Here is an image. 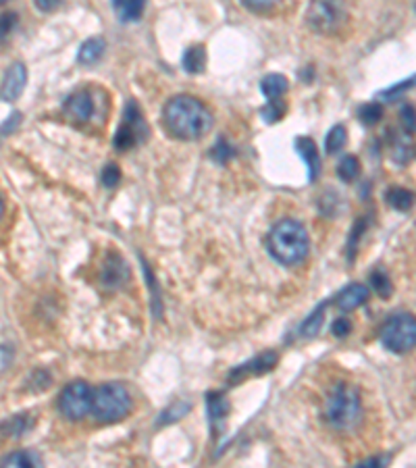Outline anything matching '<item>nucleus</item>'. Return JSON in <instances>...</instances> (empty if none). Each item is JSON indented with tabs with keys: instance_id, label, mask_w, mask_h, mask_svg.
Here are the masks:
<instances>
[{
	"instance_id": "nucleus-14",
	"label": "nucleus",
	"mask_w": 416,
	"mask_h": 468,
	"mask_svg": "<svg viewBox=\"0 0 416 468\" xmlns=\"http://www.w3.org/2000/svg\"><path fill=\"white\" fill-rule=\"evenodd\" d=\"M127 277V269L123 264V260L119 256H111L107 260V267H105V273H102V283L107 288H117L125 281Z\"/></svg>"
},
{
	"instance_id": "nucleus-28",
	"label": "nucleus",
	"mask_w": 416,
	"mask_h": 468,
	"mask_svg": "<svg viewBox=\"0 0 416 468\" xmlns=\"http://www.w3.org/2000/svg\"><path fill=\"white\" fill-rule=\"evenodd\" d=\"M2 464H6V467H36V458L28 452H15V454L6 456L2 460Z\"/></svg>"
},
{
	"instance_id": "nucleus-30",
	"label": "nucleus",
	"mask_w": 416,
	"mask_h": 468,
	"mask_svg": "<svg viewBox=\"0 0 416 468\" xmlns=\"http://www.w3.org/2000/svg\"><path fill=\"white\" fill-rule=\"evenodd\" d=\"M415 86H416V75L415 77H410V79H404V81H400V83L391 86L389 90H383V92H381V96H383V98H396V96L404 94L406 90H412Z\"/></svg>"
},
{
	"instance_id": "nucleus-7",
	"label": "nucleus",
	"mask_w": 416,
	"mask_h": 468,
	"mask_svg": "<svg viewBox=\"0 0 416 468\" xmlns=\"http://www.w3.org/2000/svg\"><path fill=\"white\" fill-rule=\"evenodd\" d=\"M92 397H94V392L88 383L73 381L63 390V394L59 397V408L65 419L81 421L83 416L92 412Z\"/></svg>"
},
{
	"instance_id": "nucleus-10",
	"label": "nucleus",
	"mask_w": 416,
	"mask_h": 468,
	"mask_svg": "<svg viewBox=\"0 0 416 468\" xmlns=\"http://www.w3.org/2000/svg\"><path fill=\"white\" fill-rule=\"evenodd\" d=\"M65 112L71 121L76 123H85L92 112H94V103H92V96L88 92H77L73 96L67 98L65 103Z\"/></svg>"
},
{
	"instance_id": "nucleus-5",
	"label": "nucleus",
	"mask_w": 416,
	"mask_h": 468,
	"mask_svg": "<svg viewBox=\"0 0 416 468\" xmlns=\"http://www.w3.org/2000/svg\"><path fill=\"white\" fill-rule=\"evenodd\" d=\"M381 344L396 352L404 354L416 346V319L412 315L400 312L393 315L381 329Z\"/></svg>"
},
{
	"instance_id": "nucleus-3",
	"label": "nucleus",
	"mask_w": 416,
	"mask_h": 468,
	"mask_svg": "<svg viewBox=\"0 0 416 468\" xmlns=\"http://www.w3.org/2000/svg\"><path fill=\"white\" fill-rule=\"evenodd\" d=\"M325 419L338 431H352L362 416V402L356 387L350 383H338L325 399Z\"/></svg>"
},
{
	"instance_id": "nucleus-34",
	"label": "nucleus",
	"mask_w": 416,
	"mask_h": 468,
	"mask_svg": "<svg viewBox=\"0 0 416 468\" xmlns=\"http://www.w3.org/2000/svg\"><path fill=\"white\" fill-rule=\"evenodd\" d=\"M248 8H252V11H266V8H271L273 4H277L279 0H242Z\"/></svg>"
},
{
	"instance_id": "nucleus-17",
	"label": "nucleus",
	"mask_w": 416,
	"mask_h": 468,
	"mask_svg": "<svg viewBox=\"0 0 416 468\" xmlns=\"http://www.w3.org/2000/svg\"><path fill=\"white\" fill-rule=\"evenodd\" d=\"M206 406H208V416H210V423H213V427H215V431L219 429V423H223L225 421V416H227V399L221 396V394H208L206 396Z\"/></svg>"
},
{
	"instance_id": "nucleus-37",
	"label": "nucleus",
	"mask_w": 416,
	"mask_h": 468,
	"mask_svg": "<svg viewBox=\"0 0 416 468\" xmlns=\"http://www.w3.org/2000/svg\"><path fill=\"white\" fill-rule=\"evenodd\" d=\"M19 121H21V115H19V112H15V115H13V119H11V121H6V123L2 125V131H4V134H6V131L11 134V131H13V129L19 125Z\"/></svg>"
},
{
	"instance_id": "nucleus-2",
	"label": "nucleus",
	"mask_w": 416,
	"mask_h": 468,
	"mask_svg": "<svg viewBox=\"0 0 416 468\" xmlns=\"http://www.w3.org/2000/svg\"><path fill=\"white\" fill-rule=\"evenodd\" d=\"M268 250L281 264H298L308 256L310 240L298 221H279L268 233Z\"/></svg>"
},
{
	"instance_id": "nucleus-39",
	"label": "nucleus",
	"mask_w": 416,
	"mask_h": 468,
	"mask_svg": "<svg viewBox=\"0 0 416 468\" xmlns=\"http://www.w3.org/2000/svg\"><path fill=\"white\" fill-rule=\"evenodd\" d=\"M2 211H4V206H2V200H0V216H2Z\"/></svg>"
},
{
	"instance_id": "nucleus-19",
	"label": "nucleus",
	"mask_w": 416,
	"mask_h": 468,
	"mask_svg": "<svg viewBox=\"0 0 416 468\" xmlns=\"http://www.w3.org/2000/svg\"><path fill=\"white\" fill-rule=\"evenodd\" d=\"M415 200L416 196L410 189H406V187H391V189L387 192V202H389V206L396 209V211H408V209H412V206H415Z\"/></svg>"
},
{
	"instance_id": "nucleus-22",
	"label": "nucleus",
	"mask_w": 416,
	"mask_h": 468,
	"mask_svg": "<svg viewBox=\"0 0 416 468\" xmlns=\"http://www.w3.org/2000/svg\"><path fill=\"white\" fill-rule=\"evenodd\" d=\"M325 308H327V304H321L306 321H304L302 329H300V333H302V337H314L319 331H321V324H323V317H325Z\"/></svg>"
},
{
	"instance_id": "nucleus-12",
	"label": "nucleus",
	"mask_w": 416,
	"mask_h": 468,
	"mask_svg": "<svg viewBox=\"0 0 416 468\" xmlns=\"http://www.w3.org/2000/svg\"><path fill=\"white\" fill-rule=\"evenodd\" d=\"M296 150L304 158V163L308 165V180L316 181L319 173H321V158H319V150H316L314 142L308 140V138H298L296 140Z\"/></svg>"
},
{
	"instance_id": "nucleus-36",
	"label": "nucleus",
	"mask_w": 416,
	"mask_h": 468,
	"mask_svg": "<svg viewBox=\"0 0 416 468\" xmlns=\"http://www.w3.org/2000/svg\"><path fill=\"white\" fill-rule=\"evenodd\" d=\"M59 4H61V0H36V6H38L40 11H44V13L54 11Z\"/></svg>"
},
{
	"instance_id": "nucleus-31",
	"label": "nucleus",
	"mask_w": 416,
	"mask_h": 468,
	"mask_svg": "<svg viewBox=\"0 0 416 468\" xmlns=\"http://www.w3.org/2000/svg\"><path fill=\"white\" fill-rule=\"evenodd\" d=\"M233 154H235V150H233L227 142H219V144L213 148V152H210V156H213L217 163H221V165H225L229 158H233Z\"/></svg>"
},
{
	"instance_id": "nucleus-40",
	"label": "nucleus",
	"mask_w": 416,
	"mask_h": 468,
	"mask_svg": "<svg viewBox=\"0 0 416 468\" xmlns=\"http://www.w3.org/2000/svg\"><path fill=\"white\" fill-rule=\"evenodd\" d=\"M4 2H6V0H0V4H4Z\"/></svg>"
},
{
	"instance_id": "nucleus-32",
	"label": "nucleus",
	"mask_w": 416,
	"mask_h": 468,
	"mask_svg": "<svg viewBox=\"0 0 416 468\" xmlns=\"http://www.w3.org/2000/svg\"><path fill=\"white\" fill-rule=\"evenodd\" d=\"M119 181H121V171H119V167L117 165H107L105 167V171H102V183L107 185V187H114V185H119Z\"/></svg>"
},
{
	"instance_id": "nucleus-25",
	"label": "nucleus",
	"mask_w": 416,
	"mask_h": 468,
	"mask_svg": "<svg viewBox=\"0 0 416 468\" xmlns=\"http://www.w3.org/2000/svg\"><path fill=\"white\" fill-rule=\"evenodd\" d=\"M358 117L364 125H375L381 121L383 117V107L379 103H369V105H362L358 110Z\"/></svg>"
},
{
	"instance_id": "nucleus-1",
	"label": "nucleus",
	"mask_w": 416,
	"mask_h": 468,
	"mask_svg": "<svg viewBox=\"0 0 416 468\" xmlns=\"http://www.w3.org/2000/svg\"><path fill=\"white\" fill-rule=\"evenodd\" d=\"M167 129L182 140H200L213 127V115L200 100L191 96H175L165 107Z\"/></svg>"
},
{
	"instance_id": "nucleus-13",
	"label": "nucleus",
	"mask_w": 416,
	"mask_h": 468,
	"mask_svg": "<svg viewBox=\"0 0 416 468\" xmlns=\"http://www.w3.org/2000/svg\"><path fill=\"white\" fill-rule=\"evenodd\" d=\"M367 300H369V289L364 288L362 283H350L340 293L338 306L343 312H350V310H356L358 306H362Z\"/></svg>"
},
{
	"instance_id": "nucleus-15",
	"label": "nucleus",
	"mask_w": 416,
	"mask_h": 468,
	"mask_svg": "<svg viewBox=\"0 0 416 468\" xmlns=\"http://www.w3.org/2000/svg\"><path fill=\"white\" fill-rule=\"evenodd\" d=\"M113 6L123 21H138L144 15L146 0H113Z\"/></svg>"
},
{
	"instance_id": "nucleus-23",
	"label": "nucleus",
	"mask_w": 416,
	"mask_h": 468,
	"mask_svg": "<svg viewBox=\"0 0 416 468\" xmlns=\"http://www.w3.org/2000/svg\"><path fill=\"white\" fill-rule=\"evenodd\" d=\"M345 142H347L345 127H343V125H335V127L327 134V138H325V150H327L329 154H335V152H340L341 148L345 146Z\"/></svg>"
},
{
	"instance_id": "nucleus-9",
	"label": "nucleus",
	"mask_w": 416,
	"mask_h": 468,
	"mask_svg": "<svg viewBox=\"0 0 416 468\" xmlns=\"http://www.w3.org/2000/svg\"><path fill=\"white\" fill-rule=\"evenodd\" d=\"M25 81H28L25 65L15 63L13 67H8V71L4 75V81H2V88H0V98L6 100V103L17 100L21 96L23 88H25Z\"/></svg>"
},
{
	"instance_id": "nucleus-20",
	"label": "nucleus",
	"mask_w": 416,
	"mask_h": 468,
	"mask_svg": "<svg viewBox=\"0 0 416 468\" xmlns=\"http://www.w3.org/2000/svg\"><path fill=\"white\" fill-rule=\"evenodd\" d=\"M206 65V52L202 46H191L184 54V67L188 73H200Z\"/></svg>"
},
{
	"instance_id": "nucleus-35",
	"label": "nucleus",
	"mask_w": 416,
	"mask_h": 468,
	"mask_svg": "<svg viewBox=\"0 0 416 468\" xmlns=\"http://www.w3.org/2000/svg\"><path fill=\"white\" fill-rule=\"evenodd\" d=\"M350 331H352V323H350L345 317H341V319H338V321L333 323V333H335L338 337H345Z\"/></svg>"
},
{
	"instance_id": "nucleus-6",
	"label": "nucleus",
	"mask_w": 416,
	"mask_h": 468,
	"mask_svg": "<svg viewBox=\"0 0 416 468\" xmlns=\"http://www.w3.org/2000/svg\"><path fill=\"white\" fill-rule=\"evenodd\" d=\"M308 25L319 34L338 32L345 19L343 0H312L308 6Z\"/></svg>"
},
{
	"instance_id": "nucleus-38",
	"label": "nucleus",
	"mask_w": 416,
	"mask_h": 468,
	"mask_svg": "<svg viewBox=\"0 0 416 468\" xmlns=\"http://www.w3.org/2000/svg\"><path fill=\"white\" fill-rule=\"evenodd\" d=\"M383 462H385V460H381V458H371V460H367V462H362L360 467H362V468H367V467H381Z\"/></svg>"
},
{
	"instance_id": "nucleus-24",
	"label": "nucleus",
	"mask_w": 416,
	"mask_h": 468,
	"mask_svg": "<svg viewBox=\"0 0 416 468\" xmlns=\"http://www.w3.org/2000/svg\"><path fill=\"white\" fill-rule=\"evenodd\" d=\"M358 173H360V163H358L356 156H345V158H341L340 167H338V175H340L341 181L352 183V181L358 177Z\"/></svg>"
},
{
	"instance_id": "nucleus-26",
	"label": "nucleus",
	"mask_w": 416,
	"mask_h": 468,
	"mask_svg": "<svg viewBox=\"0 0 416 468\" xmlns=\"http://www.w3.org/2000/svg\"><path fill=\"white\" fill-rule=\"evenodd\" d=\"M285 110H287L285 103L281 98H275V100H268V105L263 108V117L268 123H275V121H281L285 117Z\"/></svg>"
},
{
	"instance_id": "nucleus-16",
	"label": "nucleus",
	"mask_w": 416,
	"mask_h": 468,
	"mask_svg": "<svg viewBox=\"0 0 416 468\" xmlns=\"http://www.w3.org/2000/svg\"><path fill=\"white\" fill-rule=\"evenodd\" d=\"M105 54V42L100 37H92L88 42H83V46L77 52V61L81 65H94L96 61H100V57Z\"/></svg>"
},
{
	"instance_id": "nucleus-21",
	"label": "nucleus",
	"mask_w": 416,
	"mask_h": 468,
	"mask_svg": "<svg viewBox=\"0 0 416 468\" xmlns=\"http://www.w3.org/2000/svg\"><path fill=\"white\" fill-rule=\"evenodd\" d=\"M30 429V419L28 414H19V416H13L11 421H6L2 427H0V433L4 437H19L23 433Z\"/></svg>"
},
{
	"instance_id": "nucleus-11",
	"label": "nucleus",
	"mask_w": 416,
	"mask_h": 468,
	"mask_svg": "<svg viewBox=\"0 0 416 468\" xmlns=\"http://www.w3.org/2000/svg\"><path fill=\"white\" fill-rule=\"evenodd\" d=\"M275 362H277V354L265 352V354H261L258 358L246 362V364H242L239 368H235V370L231 373V383H235L237 379H244V377H248V375H265V373H268V370L275 366Z\"/></svg>"
},
{
	"instance_id": "nucleus-33",
	"label": "nucleus",
	"mask_w": 416,
	"mask_h": 468,
	"mask_svg": "<svg viewBox=\"0 0 416 468\" xmlns=\"http://www.w3.org/2000/svg\"><path fill=\"white\" fill-rule=\"evenodd\" d=\"M17 23V15L15 13H4L0 15V40L6 37V34H11V30L15 28Z\"/></svg>"
},
{
	"instance_id": "nucleus-8",
	"label": "nucleus",
	"mask_w": 416,
	"mask_h": 468,
	"mask_svg": "<svg viewBox=\"0 0 416 468\" xmlns=\"http://www.w3.org/2000/svg\"><path fill=\"white\" fill-rule=\"evenodd\" d=\"M125 119H123V123H121V127H119V131H117V136H114V146H117V150H129V148H133V146L138 144L142 138H144V115H142V110L140 107L131 100L127 107H125V115H123Z\"/></svg>"
},
{
	"instance_id": "nucleus-18",
	"label": "nucleus",
	"mask_w": 416,
	"mask_h": 468,
	"mask_svg": "<svg viewBox=\"0 0 416 468\" xmlns=\"http://www.w3.org/2000/svg\"><path fill=\"white\" fill-rule=\"evenodd\" d=\"M261 90L268 100H275V98H281L285 92H287V79L279 73H273V75H266L261 83Z\"/></svg>"
},
{
	"instance_id": "nucleus-29",
	"label": "nucleus",
	"mask_w": 416,
	"mask_h": 468,
	"mask_svg": "<svg viewBox=\"0 0 416 468\" xmlns=\"http://www.w3.org/2000/svg\"><path fill=\"white\" fill-rule=\"evenodd\" d=\"M400 121L406 134H416V108L412 105H404L400 110Z\"/></svg>"
},
{
	"instance_id": "nucleus-4",
	"label": "nucleus",
	"mask_w": 416,
	"mask_h": 468,
	"mask_svg": "<svg viewBox=\"0 0 416 468\" xmlns=\"http://www.w3.org/2000/svg\"><path fill=\"white\" fill-rule=\"evenodd\" d=\"M131 410V396L121 383H105L92 397V414L98 423L111 425L125 419Z\"/></svg>"
},
{
	"instance_id": "nucleus-27",
	"label": "nucleus",
	"mask_w": 416,
	"mask_h": 468,
	"mask_svg": "<svg viewBox=\"0 0 416 468\" xmlns=\"http://www.w3.org/2000/svg\"><path fill=\"white\" fill-rule=\"evenodd\" d=\"M371 286L375 289V293L381 296V298H389L391 296V281H389V277L383 271H375L371 275Z\"/></svg>"
}]
</instances>
